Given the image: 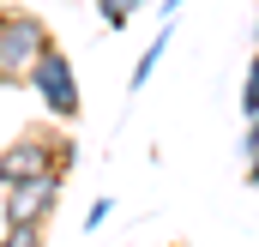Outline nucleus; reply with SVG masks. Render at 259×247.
Segmentation results:
<instances>
[{
  "mask_svg": "<svg viewBox=\"0 0 259 247\" xmlns=\"http://www.w3.org/2000/svg\"><path fill=\"white\" fill-rule=\"evenodd\" d=\"M66 175L72 169V139H66V127H30V133H18L6 151H0V187L12 181H30V175Z\"/></svg>",
  "mask_w": 259,
  "mask_h": 247,
  "instance_id": "obj_1",
  "label": "nucleus"
},
{
  "mask_svg": "<svg viewBox=\"0 0 259 247\" xmlns=\"http://www.w3.org/2000/svg\"><path fill=\"white\" fill-rule=\"evenodd\" d=\"M30 97L49 109V121L72 127L78 115H84V91H78V66H72V55H66L61 43H49L42 55H36V66H30Z\"/></svg>",
  "mask_w": 259,
  "mask_h": 247,
  "instance_id": "obj_2",
  "label": "nucleus"
},
{
  "mask_svg": "<svg viewBox=\"0 0 259 247\" xmlns=\"http://www.w3.org/2000/svg\"><path fill=\"white\" fill-rule=\"evenodd\" d=\"M55 43V30L30 12V6H6L0 12V85H24L36 55Z\"/></svg>",
  "mask_w": 259,
  "mask_h": 247,
  "instance_id": "obj_3",
  "label": "nucleus"
},
{
  "mask_svg": "<svg viewBox=\"0 0 259 247\" xmlns=\"http://www.w3.org/2000/svg\"><path fill=\"white\" fill-rule=\"evenodd\" d=\"M61 187H66V175H55V169L0 187V217H6V229H49V217H55V205H61Z\"/></svg>",
  "mask_w": 259,
  "mask_h": 247,
  "instance_id": "obj_4",
  "label": "nucleus"
},
{
  "mask_svg": "<svg viewBox=\"0 0 259 247\" xmlns=\"http://www.w3.org/2000/svg\"><path fill=\"white\" fill-rule=\"evenodd\" d=\"M169 43H175V18H169V24H163V30H157L151 43H145V55H139V66L127 72V91H145V85H151V72H157V61L169 55Z\"/></svg>",
  "mask_w": 259,
  "mask_h": 247,
  "instance_id": "obj_5",
  "label": "nucleus"
},
{
  "mask_svg": "<svg viewBox=\"0 0 259 247\" xmlns=\"http://www.w3.org/2000/svg\"><path fill=\"white\" fill-rule=\"evenodd\" d=\"M151 0H97V12H103V30H127V18H139Z\"/></svg>",
  "mask_w": 259,
  "mask_h": 247,
  "instance_id": "obj_6",
  "label": "nucleus"
},
{
  "mask_svg": "<svg viewBox=\"0 0 259 247\" xmlns=\"http://www.w3.org/2000/svg\"><path fill=\"white\" fill-rule=\"evenodd\" d=\"M241 115H259V49H253V66L241 78Z\"/></svg>",
  "mask_w": 259,
  "mask_h": 247,
  "instance_id": "obj_7",
  "label": "nucleus"
},
{
  "mask_svg": "<svg viewBox=\"0 0 259 247\" xmlns=\"http://www.w3.org/2000/svg\"><path fill=\"white\" fill-rule=\"evenodd\" d=\"M109 217H115V199H91V211H84L78 223H84V229H103Z\"/></svg>",
  "mask_w": 259,
  "mask_h": 247,
  "instance_id": "obj_8",
  "label": "nucleus"
},
{
  "mask_svg": "<svg viewBox=\"0 0 259 247\" xmlns=\"http://www.w3.org/2000/svg\"><path fill=\"white\" fill-rule=\"evenodd\" d=\"M0 247H42V229H6Z\"/></svg>",
  "mask_w": 259,
  "mask_h": 247,
  "instance_id": "obj_9",
  "label": "nucleus"
},
{
  "mask_svg": "<svg viewBox=\"0 0 259 247\" xmlns=\"http://www.w3.org/2000/svg\"><path fill=\"white\" fill-rule=\"evenodd\" d=\"M241 151H247V157L259 151V115H247V127H241Z\"/></svg>",
  "mask_w": 259,
  "mask_h": 247,
  "instance_id": "obj_10",
  "label": "nucleus"
},
{
  "mask_svg": "<svg viewBox=\"0 0 259 247\" xmlns=\"http://www.w3.org/2000/svg\"><path fill=\"white\" fill-rule=\"evenodd\" d=\"M181 6H187V0H163V12H169V18H175V12H181Z\"/></svg>",
  "mask_w": 259,
  "mask_h": 247,
  "instance_id": "obj_11",
  "label": "nucleus"
},
{
  "mask_svg": "<svg viewBox=\"0 0 259 247\" xmlns=\"http://www.w3.org/2000/svg\"><path fill=\"white\" fill-rule=\"evenodd\" d=\"M253 43H259V24H253Z\"/></svg>",
  "mask_w": 259,
  "mask_h": 247,
  "instance_id": "obj_12",
  "label": "nucleus"
},
{
  "mask_svg": "<svg viewBox=\"0 0 259 247\" xmlns=\"http://www.w3.org/2000/svg\"><path fill=\"white\" fill-rule=\"evenodd\" d=\"M0 12H6V6H0Z\"/></svg>",
  "mask_w": 259,
  "mask_h": 247,
  "instance_id": "obj_13",
  "label": "nucleus"
}]
</instances>
